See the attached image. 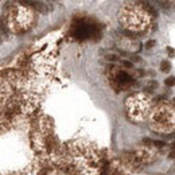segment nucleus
<instances>
[{
    "instance_id": "obj_3",
    "label": "nucleus",
    "mask_w": 175,
    "mask_h": 175,
    "mask_svg": "<svg viewBox=\"0 0 175 175\" xmlns=\"http://www.w3.org/2000/svg\"><path fill=\"white\" fill-rule=\"evenodd\" d=\"M170 69H171V65H170V62H168V61H163V62L160 63V70H162V71L167 73Z\"/></svg>"
},
{
    "instance_id": "obj_6",
    "label": "nucleus",
    "mask_w": 175,
    "mask_h": 175,
    "mask_svg": "<svg viewBox=\"0 0 175 175\" xmlns=\"http://www.w3.org/2000/svg\"><path fill=\"white\" fill-rule=\"evenodd\" d=\"M124 66H125V67H128V69H130V67H132L133 65L130 62V61H124Z\"/></svg>"
},
{
    "instance_id": "obj_8",
    "label": "nucleus",
    "mask_w": 175,
    "mask_h": 175,
    "mask_svg": "<svg viewBox=\"0 0 175 175\" xmlns=\"http://www.w3.org/2000/svg\"><path fill=\"white\" fill-rule=\"evenodd\" d=\"M131 60L133 61V62H140V57H137V55H133Z\"/></svg>"
},
{
    "instance_id": "obj_4",
    "label": "nucleus",
    "mask_w": 175,
    "mask_h": 175,
    "mask_svg": "<svg viewBox=\"0 0 175 175\" xmlns=\"http://www.w3.org/2000/svg\"><path fill=\"white\" fill-rule=\"evenodd\" d=\"M106 60L111 61V62H115V61H117V55H115V54H109V55H106Z\"/></svg>"
},
{
    "instance_id": "obj_7",
    "label": "nucleus",
    "mask_w": 175,
    "mask_h": 175,
    "mask_svg": "<svg viewBox=\"0 0 175 175\" xmlns=\"http://www.w3.org/2000/svg\"><path fill=\"white\" fill-rule=\"evenodd\" d=\"M154 45H155L154 41H150V42H147V45H146V46H147V49H151V47H152Z\"/></svg>"
},
{
    "instance_id": "obj_2",
    "label": "nucleus",
    "mask_w": 175,
    "mask_h": 175,
    "mask_svg": "<svg viewBox=\"0 0 175 175\" xmlns=\"http://www.w3.org/2000/svg\"><path fill=\"white\" fill-rule=\"evenodd\" d=\"M117 82L119 84H121V85H128V84H131L132 82V78H131V76L130 74H127V73H124V71H121V73H119V76H117Z\"/></svg>"
},
{
    "instance_id": "obj_1",
    "label": "nucleus",
    "mask_w": 175,
    "mask_h": 175,
    "mask_svg": "<svg viewBox=\"0 0 175 175\" xmlns=\"http://www.w3.org/2000/svg\"><path fill=\"white\" fill-rule=\"evenodd\" d=\"M71 32H73L74 38L80 39V41H84V39H88L89 36H93L94 32L97 35H100L98 28H96L94 26L89 24L86 22H77V23L73 26V31Z\"/></svg>"
},
{
    "instance_id": "obj_5",
    "label": "nucleus",
    "mask_w": 175,
    "mask_h": 175,
    "mask_svg": "<svg viewBox=\"0 0 175 175\" xmlns=\"http://www.w3.org/2000/svg\"><path fill=\"white\" fill-rule=\"evenodd\" d=\"M166 85H167V86H172V85H174V77L167 78V80H166Z\"/></svg>"
}]
</instances>
